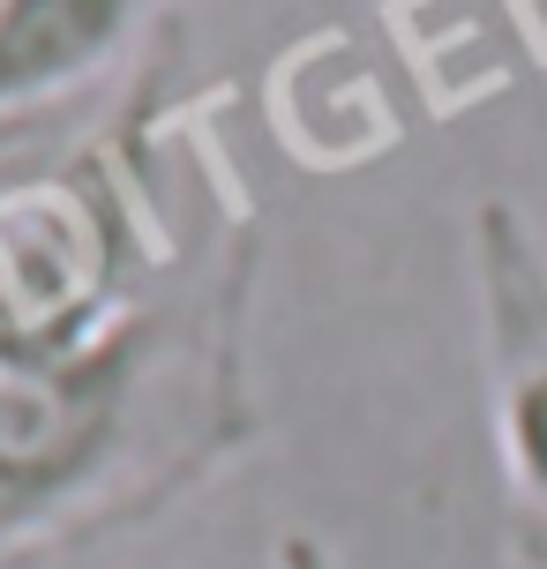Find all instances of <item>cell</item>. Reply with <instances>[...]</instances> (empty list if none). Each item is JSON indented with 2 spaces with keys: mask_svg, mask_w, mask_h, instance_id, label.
<instances>
[{
  "mask_svg": "<svg viewBox=\"0 0 547 569\" xmlns=\"http://www.w3.org/2000/svg\"><path fill=\"white\" fill-rule=\"evenodd\" d=\"M256 218L68 352H0V569L136 532L256 442Z\"/></svg>",
  "mask_w": 547,
  "mask_h": 569,
  "instance_id": "6da1fadb",
  "label": "cell"
},
{
  "mask_svg": "<svg viewBox=\"0 0 547 569\" xmlns=\"http://www.w3.org/2000/svg\"><path fill=\"white\" fill-rule=\"evenodd\" d=\"M465 256L480 315L503 547L518 569H547V240L510 196H480Z\"/></svg>",
  "mask_w": 547,
  "mask_h": 569,
  "instance_id": "7a4b0ae2",
  "label": "cell"
},
{
  "mask_svg": "<svg viewBox=\"0 0 547 569\" xmlns=\"http://www.w3.org/2000/svg\"><path fill=\"white\" fill-rule=\"evenodd\" d=\"M166 38V0H0V142Z\"/></svg>",
  "mask_w": 547,
  "mask_h": 569,
  "instance_id": "3957f363",
  "label": "cell"
},
{
  "mask_svg": "<svg viewBox=\"0 0 547 569\" xmlns=\"http://www.w3.org/2000/svg\"><path fill=\"white\" fill-rule=\"evenodd\" d=\"M270 569H346V562L322 547V532H278V547H270Z\"/></svg>",
  "mask_w": 547,
  "mask_h": 569,
  "instance_id": "277c9868",
  "label": "cell"
}]
</instances>
